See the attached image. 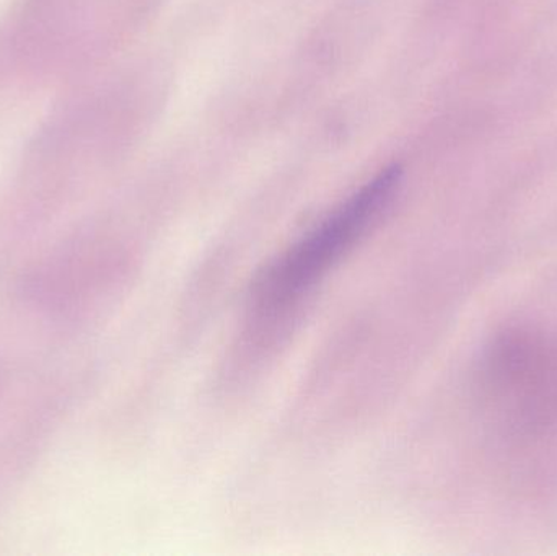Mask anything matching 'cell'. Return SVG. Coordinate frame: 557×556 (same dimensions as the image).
<instances>
[{"instance_id":"obj_1","label":"cell","mask_w":557,"mask_h":556,"mask_svg":"<svg viewBox=\"0 0 557 556\" xmlns=\"http://www.w3.org/2000/svg\"><path fill=\"white\" fill-rule=\"evenodd\" d=\"M399 183V166L382 170L277 257L255 283L251 293L255 309L276 313L294 306L379 222L392 205Z\"/></svg>"}]
</instances>
